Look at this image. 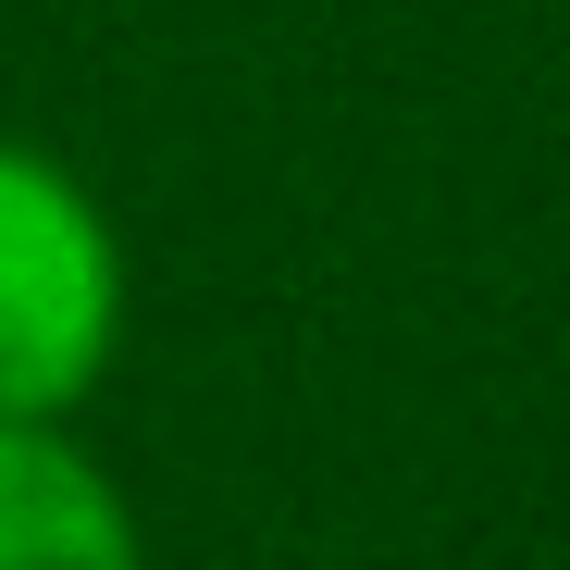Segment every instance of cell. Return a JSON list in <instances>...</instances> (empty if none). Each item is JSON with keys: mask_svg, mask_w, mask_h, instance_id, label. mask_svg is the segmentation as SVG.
<instances>
[{"mask_svg": "<svg viewBox=\"0 0 570 570\" xmlns=\"http://www.w3.org/2000/svg\"><path fill=\"white\" fill-rule=\"evenodd\" d=\"M0 570H137L125 497L50 422H0Z\"/></svg>", "mask_w": 570, "mask_h": 570, "instance_id": "cell-2", "label": "cell"}, {"mask_svg": "<svg viewBox=\"0 0 570 570\" xmlns=\"http://www.w3.org/2000/svg\"><path fill=\"white\" fill-rule=\"evenodd\" d=\"M125 273L75 186L0 137V422H50L100 385Z\"/></svg>", "mask_w": 570, "mask_h": 570, "instance_id": "cell-1", "label": "cell"}]
</instances>
